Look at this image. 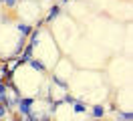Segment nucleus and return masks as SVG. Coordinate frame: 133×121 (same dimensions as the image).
Instances as JSON below:
<instances>
[{
  "instance_id": "1",
  "label": "nucleus",
  "mask_w": 133,
  "mask_h": 121,
  "mask_svg": "<svg viewBox=\"0 0 133 121\" xmlns=\"http://www.w3.org/2000/svg\"><path fill=\"white\" fill-rule=\"evenodd\" d=\"M30 105H32V99H22V101H20V111L28 115V113H30Z\"/></svg>"
},
{
  "instance_id": "2",
  "label": "nucleus",
  "mask_w": 133,
  "mask_h": 121,
  "mask_svg": "<svg viewBox=\"0 0 133 121\" xmlns=\"http://www.w3.org/2000/svg\"><path fill=\"white\" fill-rule=\"evenodd\" d=\"M32 44H28V48H26L24 50V55H22V63H24V61H30V55H32Z\"/></svg>"
},
{
  "instance_id": "3",
  "label": "nucleus",
  "mask_w": 133,
  "mask_h": 121,
  "mask_svg": "<svg viewBox=\"0 0 133 121\" xmlns=\"http://www.w3.org/2000/svg\"><path fill=\"white\" fill-rule=\"evenodd\" d=\"M61 12V6H52L50 8V12H49V16H46V20H50V18H55V16Z\"/></svg>"
},
{
  "instance_id": "4",
  "label": "nucleus",
  "mask_w": 133,
  "mask_h": 121,
  "mask_svg": "<svg viewBox=\"0 0 133 121\" xmlns=\"http://www.w3.org/2000/svg\"><path fill=\"white\" fill-rule=\"evenodd\" d=\"M103 113H105V109H103V107H101V105H97V107H95V109H93V115H95V117H101V115H103Z\"/></svg>"
},
{
  "instance_id": "5",
  "label": "nucleus",
  "mask_w": 133,
  "mask_h": 121,
  "mask_svg": "<svg viewBox=\"0 0 133 121\" xmlns=\"http://www.w3.org/2000/svg\"><path fill=\"white\" fill-rule=\"evenodd\" d=\"M18 30H20V32H22V34H24V36H26L28 32L32 30V28H30V26H22V24H20V26H18Z\"/></svg>"
},
{
  "instance_id": "6",
  "label": "nucleus",
  "mask_w": 133,
  "mask_h": 121,
  "mask_svg": "<svg viewBox=\"0 0 133 121\" xmlns=\"http://www.w3.org/2000/svg\"><path fill=\"white\" fill-rule=\"evenodd\" d=\"M32 67H34V69H38V71H44V65H42L41 61H32Z\"/></svg>"
},
{
  "instance_id": "7",
  "label": "nucleus",
  "mask_w": 133,
  "mask_h": 121,
  "mask_svg": "<svg viewBox=\"0 0 133 121\" xmlns=\"http://www.w3.org/2000/svg\"><path fill=\"white\" fill-rule=\"evenodd\" d=\"M75 111H77V113H83V111H85V105H83V103H77V105H75Z\"/></svg>"
},
{
  "instance_id": "8",
  "label": "nucleus",
  "mask_w": 133,
  "mask_h": 121,
  "mask_svg": "<svg viewBox=\"0 0 133 121\" xmlns=\"http://www.w3.org/2000/svg\"><path fill=\"white\" fill-rule=\"evenodd\" d=\"M119 117H123V119H131V113H119Z\"/></svg>"
},
{
  "instance_id": "9",
  "label": "nucleus",
  "mask_w": 133,
  "mask_h": 121,
  "mask_svg": "<svg viewBox=\"0 0 133 121\" xmlns=\"http://www.w3.org/2000/svg\"><path fill=\"white\" fill-rule=\"evenodd\" d=\"M4 2H6V4H10V6H14V2H16V0H4Z\"/></svg>"
}]
</instances>
